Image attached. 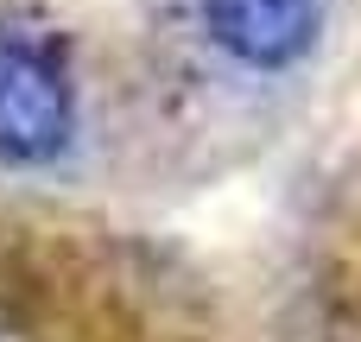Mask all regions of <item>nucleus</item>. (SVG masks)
<instances>
[{
	"label": "nucleus",
	"mask_w": 361,
	"mask_h": 342,
	"mask_svg": "<svg viewBox=\"0 0 361 342\" xmlns=\"http://www.w3.org/2000/svg\"><path fill=\"white\" fill-rule=\"evenodd\" d=\"M70 140V89L63 76L25 51L0 44V159L6 165H44Z\"/></svg>",
	"instance_id": "f257e3e1"
},
{
	"label": "nucleus",
	"mask_w": 361,
	"mask_h": 342,
	"mask_svg": "<svg viewBox=\"0 0 361 342\" xmlns=\"http://www.w3.org/2000/svg\"><path fill=\"white\" fill-rule=\"evenodd\" d=\"M216 44L254 70H286L317 38V0H203Z\"/></svg>",
	"instance_id": "f03ea898"
},
{
	"label": "nucleus",
	"mask_w": 361,
	"mask_h": 342,
	"mask_svg": "<svg viewBox=\"0 0 361 342\" xmlns=\"http://www.w3.org/2000/svg\"><path fill=\"white\" fill-rule=\"evenodd\" d=\"M0 342H38V336H32V324H25V317H13V311L0 305Z\"/></svg>",
	"instance_id": "7ed1b4c3"
}]
</instances>
